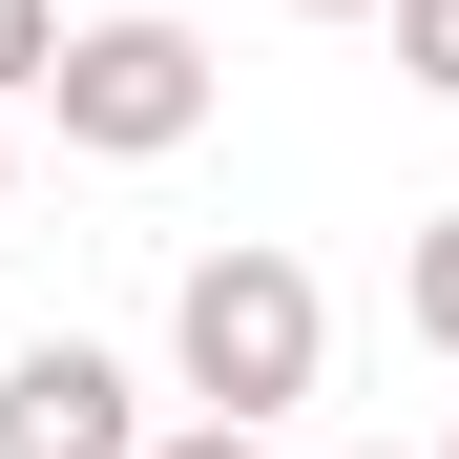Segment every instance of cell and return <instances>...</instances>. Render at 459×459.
Listing matches in <instances>:
<instances>
[{
  "label": "cell",
  "mask_w": 459,
  "mask_h": 459,
  "mask_svg": "<svg viewBox=\"0 0 459 459\" xmlns=\"http://www.w3.org/2000/svg\"><path fill=\"white\" fill-rule=\"evenodd\" d=\"M168 355H188V397L209 418H292L314 397V355H334V292L292 272V251H188V292H168Z\"/></svg>",
  "instance_id": "obj_1"
},
{
  "label": "cell",
  "mask_w": 459,
  "mask_h": 459,
  "mask_svg": "<svg viewBox=\"0 0 459 459\" xmlns=\"http://www.w3.org/2000/svg\"><path fill=\"white\" fill-rule=\"evenodd\" d=\"M42 105H63V146H105V168H168V146L209 126V42L188 22H63Z\"/></svg>",
  "instance_id": "obj_2"
},
{
  "label": "cell",
  "mask_w": 459,
  "mask_h": 459,
  "mask_svg": "<svg viewBox=\"0 0 459 459\" xmlns=\"http://www.w3.org/2000/svg\"><path fill=\"white\" fill-rule=\"evenodd\" d=\"M0 459H146V397H126V355H84V334L0 355Z\"/></svg>",
  "instance_id": "obj_3"
},
{
  "label": "cell",
  "mask_w": 459,
  "mask_h": 459,
  "mask_svg": "<svg viewBox=\"0 0 459 459\" xmlns=\"http://www.w3.org/2000/svg\"><path fill=\"white\" fill-rule=\"evenodd\" d=\"M397 334H418V355H459V209L397 251Z\"/></svg>",
  "instance_id": "obj_4"
},
{
  "label": "cell",
  "mask_w": 459,
  "mask_h": 459,
  "mask_svg": "<svg viewBox=\"0 0 459 459\" xmlns=\"http://www.w3.org/2000/svg\"><path fill=\"white\" fill-rule=\"evenodd\" d=\"M42 63H63V0H0V105H22Z\"/></svg>",
  "instance_id": "obj_5"
},
{
  "label": "cell",
  "mask_w": 459,
  "mask_h": 459,
  "mask_svg": "<svg viewBox=\"0 0 459 459\" xmlns=\"http://www.w3.org/2000/svg\"><path fill=\"white\" fill-rule=\"evenodd\" d=\"M397 63H418V84L459 105V0H397Z\"/></svg>",
  "instance_id": "obj_6"
},
{
  "label": "cell",
  "mask_w": 459,
  "mask_h": 459,
  "mask_svg": "<svg viewBox=\"0 0 459 459\" xmlns=\"http://www.w3.org/2000/svg\"><path fill=\"white\" fill-rule=\"evenodd\" d=\"M146 459H251V418H188V438H146Z\"/></svg>",
  "instance_id": "obj_7"
},
{
  "label": "cell",
  "mask_w": 459,
  "mask_h": 459,
  "mask_svg": "<svg viewBox=\"0 0 459 459\" xmlns=\"http://www.w3.org/2000/svg\"><path fill=\"white\" fill-rule=\"evenodd\" d=\"M292 22H397V0H292Z\"/></svg>",
  "instance_id": "obj_8"
},
{
  "label": "cell",
  "mask_w": 459,
  "mask_h": 459,
  "mask_svg": "<svg viewBox=\"0 0 459 459\" xmlns=\"http://www.w3.org/2000/svg\"><path fill=\"white\" fill-rule=\"evenodd\" d=\"M438 459H459V438H438Z\"/></svg>",
  "instance_id": "obj_9"
}]
</instances>
